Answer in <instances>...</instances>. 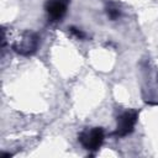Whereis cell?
<instances>
[{
	"instance_id": "6da1fadb",
	"label": "cell",
	"mask_w": 158,
	"mask_h": 158,
	"mask_svg": "<svg viewBox=\"0 0 158 158\" xmlns=\"http://www.w3.org/2000/svg\"><path fill=\"white\" fill-rule=\"evenodd\" d=\"M104 130L101 127H93L85 128L79 133V142L80 144L88 151H96L104 142Z\"/></svg>"
},
{
	"instance_id": "7a4b0ae2",
	"label": "cell",
	"mask_w": 158,
	"mask_h": 158,
	"mask_svg": "<svg viewBox=\"0 0 158 158\" xmlns=\"http://www.w3.org/2000/svg\"><path fill=\"white\" fill-rule=\"evenodd\" d=\"M38 42H40V38L35 32L26 31L14 42L12 48L22 56H28L37 51Z\"/></svg>"
},
{
	"instance_id": "3957f363",
	"label": "cell",
	"mask_w": 158,
	"mask_h": 158,
	"mask_svg": "<svg viewBox=\"0 0 158 158\" xmlns=\"http://www.w3.org/2000/svg\"><path fill=\"white\" fill-rule=\"evenodd\" d=\"M137 117H138L137 111L128 110V111L122 112L117 118V126H116L114 135L117 137H125V136L130 135L135 128Z\"/></svg>"
},
{
	"instance_id": "277c9868",
	"label": "cell",
	"mask_w": 158,
	"mask_h": 158,
	"mask_svg": "<svg viewBox=\"0 0 158 158\" xmlns=\"http://www.w3.org/2000/svg\"><path fill=\"white\" fill-rule=\"evenodd\" d=\"M68 6H69V0H47L44 9L48 19L52 22H57L64 17Z\"/></svg>"
},
{
	"instance_id": "5b68a950",
	"label": "cell",
	"mask_w": 158,
	"mask_h": 158,
	"mask_svg": "<svg viewBox=\"0 0 158 158\" xmlns=\"http://www.w3.org/2000/svg\"><path fill=\"white\" fill-rule=\"evenodd\" d=\"M106 14H107V16H109L111 20H116V19L120 17V10H118V7H117L116 5H114V4H110V5L106 7Z\"/></svg>"
},
{
	"instance_id": "8992f818",
	"label": "cell",
	"mask_w": 158,
	"mask_h": 158,
	"mask_svg": "<svg viewBox=\"0 0 158 158\" xmlns=\"http://www.w3.org/2000/svg\"><path fill=\"white\" fill-rule=\"evenodd\" d=\"M69 31H70V33L75 37V38H78V40H84L86 36H85V33L81 31V30H79V28H77V27H70L69 28Z\"/></svg>"
}]
</instances>
